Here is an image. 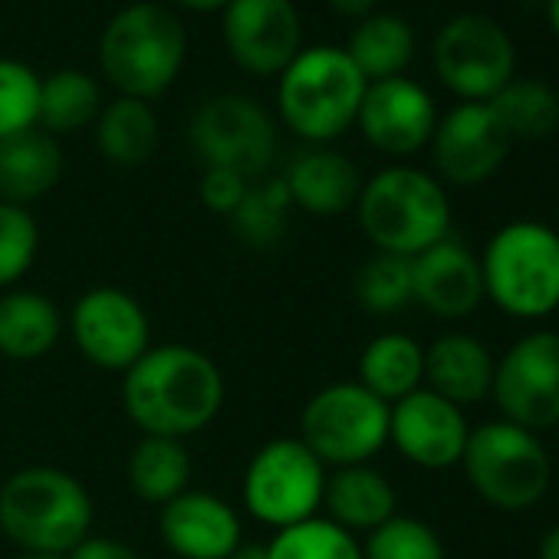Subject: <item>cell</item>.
<instances>
[{
	"mask_svg": "<svg viewBox=\"0 0 559 559\" xmlns=\"http://www.w3.org/2000/svg\"><path fill=\"white\" fill-rule=\"evenodd\" d=\"M412 290L415 304H421L431 317L464 320L487 300L480 257L448 234L435 247L412 257Z\"/></svg>",
	"mask_w": 559,
	"mask_h": 559,
	"instance_id": "18",
	"label": "cell"
},
{
	"mask_svg": "<svg viewBox=\"0 0 559 559\" xmlns=\"http://www.w3.org/2000/svg\"><path fill=\"white\" fill-rule=\"evenodd\" d=\"M80 356L103 372H129L152 349V323L142 304L119 287L86 290L70 313Z\"/></svg>",
	"mask_w": 559,
	"mask_h": 559,
	"instance_id": "13",
	"label": "cell"
},
{
	"mask_svg": "<svg viewBox=\"0 0 559 559\" xmlns=\"http://www.w3.org/2000/svg\"><path fill=\"white\" fill-rule=\"evenodd\" d=\"M500 415L530 431L559 425V333L533 330L520 336L493 369L490 389Z\"/></svg>",
	"mask_w": 559,
	"mask_h": 559,
	"instance_id": "12",
	"label": "cell"
},
{
	"mask_svg": "<svg viewBox=\"0 0 559 559\" xmlns=\"http://www.w3.org/2000/svg\"><path fill=\"white\" fill-rule=\"evenodd\" d=\"M510 145L513 139L490 103H457L438 119L431 135L435 168L457 188H477L490 181L507 162Z\"/></svg>",
	"mask_w": 559,
	"mask_h": 559,
	"instance_id": "15",
	"label": "cell"
},
{
	"mask_svg": "<svg viewBox=\"0 0 559 559\" xmlns=\"http://www.w3.org/2000/svg\"><path fill=\"white\" fill-rule=\"evenodd\" d=\"M389 412L392 405L359 382H333L304 405L300 441L323 464H369L389 444Z\"/></svg>",
	"mask_w": 559,
	"mask_h": 559,
	"instance_id": "9",
	"label": "cell"
},
{
	"mask_svg": "<svg viewBox=\"0 0 559 559\" xmlns=\"http://www.w3.org/2000/svg\"><path fill=\"white\" fill-rule=\"evenodd\" d=\"M467 438L471 425L464 408L425 385L395 402L389 412V441L421 471H448L461 464Z\"/></svg>",
	"mask_w": 559,
	"mask_h": 559,
	"instance_id": "16",
	"label": "cell"
},
{
	"mask_svg": "<svg viewBox=\"0 0 559 559\" xmlns=\"http://www.w3.org/2000/svg\"><path fill=\"white\" fill-rule=\"evenodd\" d=\"M326 464L300 438H273L243 471V507L253 520L287 530L320 513Z\"/></svg>",
	"mask_w": 559,
	"mask_h": 559,
	"instance_id": "8",
	"label": "cell"
},
{
	"mask_svg": "<svg viewBox=\"0 0 559 559\" xmlns=\"http://www.w3.org/2000/svg\"><path fill=\"white\" fill-rule=\"evenodd\" d=\"M221 34L230 60L250 76H280L304 50L294 0H227Z\"/></svg>",
	"mask_w": 559,
	"mask_h": 559,
	"instance_id": "14",
	"label": "cell"
},
{
	"mask_svg": "<svg viewBox=\"0 0 559 559\" xmlns=\"http://www.w3.org/2000/svg\"><path fill=\"white\" fill-rule=\"evenodd\" d=\"M250 185H253V181H247V178H240V175H234V171L204 168L198 194H201V204H204L207 211L230 217V214L237 211V204L243 201V194H247Z\"/></svg>",
	"mask_w": 559,
	"mask_h": 559,
	"instance_id": "37",
	"label": "cell"
},
{
	"mask_svg": "<svg viewBox=\"0 0 559 559\" xmlns=\"http://www.w3.org/2000/svg\"><path fill=\"white\" fill-rule=\"evenodd\" d=\"M362 389H369L385 405L402 402L405 395L418 392L425 385V349L408 333H379L366 343L359 356V379Z\"/></svg>",
	"mask_w": 559,
	"mask_h": 559,
	"instance_id": "25",
	"label": "cell"
},
{
	"mask_svg": "<svg viewBox=\"0 0 559 559\" xmlns=\"http://www.w3.org/2000/svg\"><path fill=\"white\" fill-rule=\"evenodd\" d=\"M356 126L376 152L392 158H408L425 145H431L438 109L421 83L408 76H395L366 86Z\"/></svg>",
	"mask_w": 559,
	"mask_h": 559,
	"instance_id": "17",
	"label": "cell"
},
{
	"mask_svg": "<svg viewBox=\"0 0 559 559\" xmlns=\"http://www.w3.org/2000/svg\"><path fill=\"white\" fill-rule=\"evenodd\" d=\"M539 559H559V523L543 533V539H539Z\"/></svg>",
	"mask_w": 559,
	"mask_h": 559,
	"instance_id": "40",
	"label": "cell"
},
{
	"mask_svg": "<svg viewBox=\"0 0 559 559\" xmlns=\"http://www.w3.org/2000/svg\"><path fill=\"white\" fill-rule=\"evenodd\" d=\"M175 4L194 14H211V11H224L227 0H175Z\"/></svg>",
	"mask_w": 559,
	"mask_h": 559,
	"instance_id": "41",
	"label": "cell"
},
{
	"mask_svg": "<svg viewBox=\"0 0 559 559\" xmlns=\"http://www.w3.org/2000/svg\"><path fill=\"white\" fill-rule=\"evenodd\" d=\"M158 116L152 103L116 96L109 106H103L96 119V145L106 162L119 168H139L145 165L158 148Z\"/></svg>",
	"mask_w": 559,
	"mask_h": 559,
	"instance_id": "26",
	"label": "cell"
},
{
	"mask_svg": "<svg viewBox=\"0 0 559 559\" xmlns=\"http://www.w3.org/2000/svg\"><path fill=\"white\" fill-rule=\"evenodd\" d=\"M40 119V76L21 60L0 57V142L37 129Z\"/></svg>",
	"mask_w": 559,
	"mask_h": 559,
	"instance_id": "34",
	"label": "cell"
},
{
	"mask_svg": "<svg viewBox=\"0 0 559 559\" xmlns=\"http://www.w3.org/2000/svg\"><path fill=\"white\" fill-rule=\"evenodd\" d=\"M362 559H448L441 536L418 516L395 513L376 526L362 546Z\"/></svg>",
	"mask_w": 559,
	"mask_h": 559,
	"instance_id": "35",
	"label": "cell"
},
{
	"mask_svg": "<svg viewBox=\"0 0 559 559\" xmlns=\"http://www.w3.org/2000/svg\"><path fill=\"white\" fill-rule=\"evenodd\" d=\"M103 112V90L83 70H60L40 80V119L37 129L50 135H70L93 126Z\"/></svg>",
	"mask_w": 559,
	"mask_h": 559,
	"instance_id": "29",
	"label": "cell"
},
{
	"mask_svg": "<svg viewBox=\"0 0 559 559\" xmlns=\"http://www.w3.org/2000/svg\"><path fill=\"white\" fill-rule=\"evenodd\" d=\"M122 408L142 435L185 441L224 408V376L194 346H152L122 376Z\"/></svg>",
	"mask_w": 559,
	"mask_h": 559,
	"instance_id": "1",
	"label": "cell"
},
{
	"mask_svg": "<svg viewBox=\"0 0 559 559\" xmlns=\"http://www.w3.org/2000/svg\"><path fill=\"white\" fill-rule=\"evenodd\" d=\"M343 50L366 76V83L395 80L405 76L415 57V31L399 14H369L366 21H359L349 37V47Z\"/></svg>",
	"mask_w": 559,
	"mask_h": 559,
	"instance_id": "27",
	"label": "cell"
},
{
	"mask_svg": "<svg viewBox=\"0 0 559 559\" xmlns=\"http://www.w3.org/2000/svg\"><path fill=\"white\" fill-rule=\"evenodd\" d=\"M266 559H362V546L333 520L310 516L287 530H276L266 543Z\"/></svg>",
	"mask_w": 559,
	"mask_h": 559,
	"instance_id": "32",
	"label": "cell"
},
{
	"mask_svg": "<svg viewBox=\"0 0 559 559\" xmlns=\"http://www.w3.org/2000/svg\"><path fill=\"white\" fill-rule=\"evenodd\" d=\"M158 533L178 559H227L240 546L237 510L207 490H185L162 507Z\"/></svg>",
	"mask_w": 559,
	"mask_h": 559,
	"instance_id": "19",
	"label": "cell"
},
{
	"mask_svg": "<svg viewBox=\"0 0 559 559\" xmlns=\"http://www.w3.org/2000/svg\"><path fill=\"white\" fill-rule=\"evenodd\" d=\"M14 559H67V556H53V552H21Z\"/></svg>",
	"mask_w": 559,
	"mask_h": 559,
	"instance_id": "44",
	"label": "cell"
},
{
	"mask_svg": "<svg viewBox=\"0 0 559 559\" xmlns=\"http://www.w3.org/2000/svg\"><path fill=\"white\" fill-rule=\"evenodd\" d=\"M227 559H266V546L263 543H243L240 539V546Z\"/></svg>",
	"mask_w": 559,
	"mask_h": 559,
	"instance_id": "42",
	"label": "cell"
},
{
	"mask_svg": "<svg viewBox=\"0 0 559 559\" xmlns=\"http://www.w3.org/2000/svg\"><path fill=\"white\" fill-rule=\"evenodd\" d=\"M63 178V152L44 129H27L0 142V201L27 207L47 198Z\"/></svg>",
	"mask_w": 559,
	"mask_h": 559,
	"instance_id": "23",
	"label": "cell"
},
{
	"mask_svg": "<svg viewBox=\"0 0 559 559\" xmlns=\"http://www.w3.org/2000/svg\"><path fill=\"white\" fill-rule=\"evenodd\" d=\"M276 109L304 142L326 145L356 126L366 76L343 47H310L276 76Z\"/></svg>",
	"mask_w": 559,
	"mask_h": 559,
	"instance_id": "5",
	"label": "cell"
},
{
	"mask_svg": "<svg viewBox=\"0 0 559 559\" xmlns=\"http://www.w3.org/2000/svg\"><path fill=\"white\" fill-rule=\"evenodd\" d=\"M40 250V227L27 207L0 201V290H11L34 266Z\"/></svg>",
	"mask_w": 559,
	"mask_h": 559,
	"instance_id": "36",
	"label": "cell"
},
{
	"mask_svg": "<svg viewBox=\"0 0 559 559\" xmlns=\"http://www.w3.org/2000/svg\"><path fill=\"white\" fill-rule=\"evenodd\" d=\"M546 17H549L552 34L559 37V0H546Z\"/></svg>",
	"mask_w": 559,
	"mask_h": 559,
	"instance_id": "43",
	"label": "cell"
},
{
	"mask_svg": "<svg viewBox=\"0 0 559 559\" xmlns=\"http://www.w3.org/2000/svg\"><path fill=\"white\" fill-rule=\"evenodd\" d=\"M326 4L340 14V17H349V21H366L369 14H376L379 0H326Z\"/></svg>",
	"mask_w": 559,
	"mask_h": 559,
	"instance_id": "39",
	"label": "cell"
},
{
	"mask_svg": "<svg viewBox=\"0 0 559 559\" xmlns=\"http://www.w3.org/2000/svg\"><path fill=\"white\" fill-rule=\"evenodd\" d=\"M326 520L343 526L346 533H372L399 510V493L392 480L372 464H349L326 474L323 487Z\"/></svg>",
	"mask_w": 559,
	"mask_h": 559,
	"instance_id": "22",
	"label": "cell"
},
{
	"mask_svg": "<svg viewBox=\"0 0 559 559\" xmlns=\"http://www.w3.org/2000/svg\"><path fill=\"white\" fill-rule=\"evenodd\" d=\"M461 467L477 497L497 510H533L552 484V461L536 431L507 418L471 428Z\"/></svg>",
	"mask_w": 559,
	"mask_h": 559,
	"instance_id": "7",
	"label": "cell"
},
{
	"mask_svg": "<svg viewBox=\"0 0 559 559\" xmlns=\"http://www.w3.org/2000/svg\"><path fill=\"white\" fill-rule=\"evenodd\" d=\"M513 142H539L559 129V93L539 80H510L490 99Z\"/></svg>",
	"mask_w": 559,
	"mask_h": 559,
	"instance_id": "30",
	"label": "cell"
},
{
	"mask_svg": "<svg viewBox=\"0 0 559 559\" xmlns=\"http://www.w3.org/2000/svg\"><path fill=\"white\" fill-rule=\"evenodd\" d=\"M188 57L185 24L162 4L139 0L109 17L99 37V70L119 96L152 103L171 90Z\"/></svg>",
	"mask_w": 559,
	"mask_h": 559,
	"instance_id": "3",
	"label": "cell"
},
{
	"mask_svg": "<svg viewBox=\"0 0 559 559\" xmlns=\"http://www.w3.org/2000/svg\"><path fill=\"white\" fill-rule=\"evenodd\" d=\"M67 559H145L139 549H132L122 539H109V536H86L76 549L67 552Z\"/></svg>",
	"mask_w": 559,
	"mask_h": 559,
	"instance_id": "38",
	"label": "cell"
},
{
	"mask_svg": "<svg viewBox=\"0 0 559 559\" xmlns=\"http://www.w3.org/2000/svg\"><path fill=\"white\" fill-rule=\"evenodd\" d=\"M93 530L90 490L63 467L34 464L0 484V533L21 552L67 556Z\"/></svg>",
	"mask_w": 559,
	"mask_h": 559,
	"instance_id": "2",
	"label": "cell"
},
{
	"mask_svg": "<svg viewBox=\"0 0 559 559\" xmlns=\"http://www.w3.org/2000/svg\"><path fill=\"white\" fill-rule=\"evenodd\" d=\"M290 191L294 207L313 217H340L356 207L362 191V175L353 158L333 148H307L300 152L287 175H280Z\"/></svg>",
	"mask_w": 559,
	"mask_h": 559,
	"instance_id": "20",
	"label": "cell"
},
{
	"mask_svg": "<svg viewBox=\"0 0 559 559\" xmlns=\"http://www.w3.org/2000/svg\"><path fill=\"white\" fill-rule=\"evenodd\" d=\"M484 294L513 320L559 310V230L539 221L503 224L480 253Z\"/></svg>",
	"mask_w": 559,
	"mask_h": 559,
	"instance_id": "6",
	"label": "cell"
},
{
	"mask_svg": "<svg viewBox=\"0 0 559 559\" xmlns=\"http://www.w3.org/2000/svg\"><path fill=\"white\" fill-rule=\"evenodd\" d=\"M497 359L471 333H441L425 349V389L457 408L480 405L493 389Z\"/></svg>",
	"mask_w": 559,
	"mask_h": 559,
	"instance_id": "21",
	"label": "cell"
},
{
	"mask_svg": "<svg viewBox=\"0 0 559 559\" xmlns=\"http://www.w3.org/2000/svg\"><path fill=\"white\" fill-rule=\"evenodd\" d=\"M356 217L379 253L418 257L451 234L444 185L412 165H392L362 181Z\"/></svg>",
	"mask_w": 559,
	"mask_h": 559,
	"instance_id": "4",
	"label": "cell"
},
{
	"mask_svg": "<svg viewBox=\"0 0 559 559\" xmlns=\"http://www.w3.org/2000/svg\"><path fill=\"white\" fill-rule=\"evenodd\" d=\"M435 73L461 103H490L516 70L510 34L484 14L451 17L431 47Z\"/></svg>",
	"mask_w": 559,
	"mask_h": 559,
	"instance_id": "10",
	"label": "cell"
},
{
	"mask_svg": "<svg viewBox=\"0 0 559 559\" xmlns=\"http://www.w3.org/2000/svg\"><path fill=\"white\" fill-rule=\"evenodd\" d=\"M356 300L366 313L376 317H392L399 310H405L408 304H415V290H412V260L408 257H395V253H376L369 257L359 273H356Z\"/></svg>",
	"mask_w": 559,
	"mask_h": 559,
	"instance_id": "33",
	"label": "cell"
},
{
	"mask_svg": "<svg viewBox=\"0 0 559 559\" xmlns=\"http://www.w3.org/2000/svg\"><path fill=\"white\" fill-rule=\"evenodd\" d=\"M63 333L57 304L37 290H8L0 297V356L34 362L53 353Z\"/></svg>",
	"mask_w": 559,
	"mask_h": 559,
	"instance_id": "24",
	"label": "cell"
},
{
	"mask_svg": "<svg viewBox=\"0 0 559 559\" xmlns=\"http://www.w3.org/2000/svg\"><path fill=\"white\" fill-rule=\"evenodd\" d=\"M126 477L139 500L165 507L168 500H175L178 493L188 490L191 454H188L185 441L142 435V441L129 454Z\"/></svg>",
	"mask_w": 559,
	"mask_h": 559,
	"instance_id": "28",
	"label": "cell"
},
{
	"mask_svg": "<svg viewBox=\"0 0 559 559\" xmlns=\"http://www.w3.org/2000/svg\"><path fill=\"white\" fill-rule=\"evenodd\" d=\"M290 191L284 185V178H266L247 188L243 201L237 204V211L227 217L234 237L250 247V250H270L284 240L287 234V221H290Z\"/></svg>",
	"mask_w": 559,
	"mask_h": 559,
	"instance_id": "31",
	"label": "cell"
},
{
	"mask_svg": "<svg viewBox=\"0 0 559 559\" xmlns=\"http://www.w3.org/2000/svg\"><path fill=\"white\" fill-rule=\"evenodd\" d=\"M188 142L204 168H224L257 181L276 152V126L247 96L224 93L198 106L188 126Z\"/></svg>",
	"mask_w": 559,
	"mask_h": 559,
	"instance_id": "11",
	"label": "cell"
}]
</instances>
